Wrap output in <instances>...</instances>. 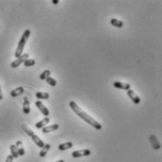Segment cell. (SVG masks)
<instances>
[{
	"label": "cell",
	"instance_id": "cell-9",
	"mask_svg": "<svg viewBox=\"0 0 162 162\" xmlns=\"http://www.w3.org/2000/svg\"><path fill=\"white\" fill-rule=\"evenodd\" d=\"M113 86L117 89H121V90H125V91H128L131 89V86L128 83H123V82H120V81H115L113 83Z\"/></svg>",
	"mask_w": 162,
	"mask_h": 162
},
{
	"label": "cell",
	"instance_id": "cell-5",
	"mask_svg": "<svg viewBox=\"0 0 162 162\" xmlns=\"http://www.w3.org/2000/svg\"><path fill=\"white\" fill-rule=\"evenodd\" d=\"M91 154V150L89 149H84V150H78V151H74L72 153V157L74 158L81 157H89Z\"/></svg>",
	"mask_w": 162,
	"mask_h": 162
},
{
	"label": "cell",
	"instance_id": "cell-18",
	"mask_svg": "<svg viewBox=\"0 0 162 162\" xmlns=\"http://www.w3.org/2000/svg\"><path fill=\"white\" fill-rule=\"evenodd\" d=\"M50 148H51V145H50V144H48V143L44 144V146L42 148V150H41V152H40V154H39L40 157H44L46 156V154H47V152L50 150Z\"/></svg>",
	"mask_w": 162,
	"mask_h": 162
},
{
	"label": "cell",
	"instance_id": "cell-3",
	"mask_svg": "<svg viewBox=\"0 0 162 162\" xmlns=\"http://www.w3.org/2000/svg\"><path fill=\"white\" fill-rule=\"evenodd\" d=\"M22 128L24 129V131L26 133V134L31 138V140L35 142L36 145H37L38 147H40V148L42 149V148L44 146V142H43L39 137H38V136L35 134V133H34L29 127H28L26 125H23V126H22Z\"/></svg>",
	"mask_w": 162,
	"mask_h": 162
},
{
	"label": "cell",
	"instance_id": "cell-12",
	"mask_svg": "<svg viewBox=\"0 0 162 162\" xmlns=\"http://www.w3.org/2000/svg\"><path fill=\"white\" fill-rule=\"evenodd\" d=\"M60 127V126L58 123H54V125H51V126H46L43 128V133L46 134V133H49V132H52V131H56Z\"/></svg>",
	"mask_w": 162,
	"mask_h": 162
},
{
	"label": "cell",
	"instance_id": "cell-8",
	"mask_svg": "<svg viewBox=\"0 0 162 162\" xmlns=\"http://www.w3.org/2000/svg\"><path fill=\"white\" fill-rule=\"evenodd\" d=\"M149 140H150L151 145H152V147H153L154 150H159L161 148L160 142L158 141V140H157V138L156 135H151L150 138H149Z\"/></svg>",
	"mask_w": 162,
	"mask_h": 162
},
{
	"label": "cell",
	"instance_id": "cell-20",
	"mask_svg": "<svg viewBox=\"0 0 162 162\" xmlns=\"http://www.w3.org/2000/svg\"><path fill=\"white\" fill-rule=\"evenodd\" d=\"M9 149H11V152H12V157H13V158H17V157H19V155H18V151H17L16 146H15L14 144H12V145L9 146Z\"/></svg>",
	"mask_w": 162,
	"mask_h": 162
},
{
	"label": "cell",
	"instance_id": "cell-10",
	"mask_svg": "<svg viewBox=\"0 0 162 162\" xmlns=\"http://www.w3.org/2000/svg\"><path fill=\"white\" fill-rule=\"evenodd\" d=\"M23 112L25 114H29L30 113V102L28 100L27 97H24V102H23Z\"/></svg>",
	"mask_w": 162,
	"mask_h": 162
},
{
	"label": "cell",
	"instance_id": "cell-7",
	"mask_svg": "<svg viewBox=\"0 0 162 162\" xmlns=\"http://www.w3.org/2000/svg\"><path fill=\"white\" fill-rule=\"evenodd\" d=\"M127 95L128 97L131 99V101H133V103L136 104V105H139L140 103V98L139 97V95L137 93H135V91L133 90H128L127 91Z\"/></svg>",
	"mask_w": 162,
	"mask_h": 162
},
{
	"label": "cell",
	"instance_id": "cell-17",
	"mask_svg": "<svg viewBox=\"0 0 162 162\" xmlns=\"http://www.w3.org/2000/svg\"><path fill=\"white\" fill-rule=\"evenodd\" d=\"M73 147V142L72 141H68V142H65V143H61L59 145V150L60 151H65V150H68L71 149Z\"/></svg>",
	"mask_w": 162,
	"mask_h": 162
},
{
	"label": "cell",
	"instance_id": "cell-13",
	"mask_svg": "<svg viewBox=\"0 0 162 162\" xmlns=\"http://www.w3.org/2000/svg\"><path fill=\"white\" fill-rule=\"evenodd\" d=\"M15 146H16L17 151H18V155L20 157H23L25 155V149L23 147V142L21 140H17Z\"/></svg>",
	"mask_w": 162,
	"mask_h": 162
},
{
	"label": "cell",
	"instance_id": "cell-16",
	"mask_svg": "<svg viewBox=\"0 0 162 162\" xmlns=\"http://www.w3.org/2000/svg\"><path fill=\"white\" fill-rule=\"evenodd\" d=\"M110 24H111V26H116L118 28H121L123 26V22L119 20V19H116V18H112L110 20Z\"/></svg>",
	"mask_w": 162,
	"mask_h": 162
},
{
	"label": "cell",
	"instance_id": "cell-11",
	"mask_svg": "<svg viewBox=\"0 0 162 162\" xmlns=\"http://www.w3.org/2000/svg\"><path fill=\"white\" fill-rule=\"evenodd\" d=\"M49 122H50V118L49 117H45V118H43V120H41V121H39L38 122L36 125H35V126H36V128H38V129H43L44 126H47V123H49Z\"/></svg>",
	"mask_w": 162,
	"mask_h": 162
},
{
	"label": "cell",
	"instance_id": "cell-25",
	"mask_svg": "<svg viewBox=\"0 0 162 162\" xmlns=\"http://www.w3.org/2000/svg\"><path fill=\"white\" fill-rule=\"evenodd\" d=\"M53 4H55V5H57V4H58L59 3V0H53Z\"/></svg>",
	"mask_w": 162,
	"mask_h": 162
},
{
	"label": "cell",
	"instance_id": "cell-21",
	"mask_svg": "<svg viewBox=\"0 0 162 162\" xmlns=\"http://www.w3.org/2000/svg\"><path fill=\"white\" fill-rule=\"evenodd\" d=\"M23 64L25 65V67H31V66L35 65V60H33V59H27Z\"/></svg>",
	"mask_w": 162,
	"mask_h": 162
},
{
	"label": "cell",
	"instance_id": "cell-26",
	"mask_svg": "<svg viewBox=\"0 0 162 162\" xmlns=\"http://www.w3.org/2000/svg\"><path fill=\"white\" fill-rule=\"evenodd\" d=\"M55 162H64V160L60 159V160H58V161H55Z\"/></svg>",
	"mask_w": 162,
	"mask_h": 162
},
{
	"label": "cell",
	"instance_id": "cell-23",
	"mask_svg": "<svg viewBox=\"0 0 162 162\" xmlns=\"http://www.w3.org/2000/svg\"><path fill=\"white\" fill-rule=\"evenodd\" d=\"M6 162H13V157L12 155H9L7 157V159H6Z\"/></svg>",
	"mask_w": 162,
	"mask_h": 162
},
{
	"label": "cell",
	"instance_id": "cell-4",
	"mask_svg": "<svg viewBox=\"0 0 162 162\" xmlns=\"http://www.w3.org/2000/svg\"><path fill=\"white\" fill-rule=\"evenodd\" d=\"M28 55L27 53H26V54H23L22 56H20L19 58H17L15 60H13L12 63H11V67L12 68H17L19 65H21L22 63H24L27 59H28Z\"/></svg>",
	"mask_w": 162,
	"mask_h": 162
},
{
	"label": "cell",
	"instance_id": "cell-22",
	"mask_svg": "<svg viewBox=\"0 0 162 162\" xmlns=\"http://www.w3.org/2000/svg\"><path fill=\"white\" fill-rule=\"evenodd\" d=\"M45 81L48 83L50 86H52V87H55V86L57 85V80L55 79V78H51V77H48L46 79H45Z\"/></svg>",
	"mask_w": 162,
	"mask_h": 162
},
{
	"label": "cell",
	"instance_id": "cell-1",
	"mask_svg": "<svg viewBox=\"0 0 162 162\" xmlns=\"http://www.w3.org/2000/svg\"><path fill=\"white\" fill-rule=\"evenodd\" d=\"M69 105H70V108L72 109V110H73L75 114H77L78 117H80L82 120H84L86 122L89 123L90 126H93L95 129H97V130H101V129H102L101 123H99L96 120H94L91 116H90L87 112H85L74 101H71Z\"/></svg>",
	"mask_w": 162,
	"mask_h": 162
},
{
	"label": "cell",
	"instance_id": "cell-14",
	"mask_svg": "<svg viewBox=\"0 0 162 162\" xmlns=\"http://www.w3.org/2000/svg\"><path fill=\"white\" fill-rule=\"evenodd\" d=\"M24 88L22 87V86H20V87H18L14 90H12L11 91V95H12V97H17L19 96V95H21L22 93H24Z\"/></svg>",
	"mask_w": 162,
	"mask_h": 162
},
{
	"label": "cell",
	"instance_id": "cell-15",
	"mask_svg": "<svg viewBox=\"0 0 162 162\" xmlns=\"http://www.w3.org/2000/svg\"><path fill=\"white\" fill-rule=\"evenodd\" d=\"M36 97L39 100H46L49 98V93L44 91H38L36 92Z\"/></svg>",
	"mask_w": 162,
	"mask_h": 162
},
{
	"label": "cell",
	"instance_id": "cell-6",
	"mask_svg": "<svg viewBox=\"0 0 162 162\" xmlns=\"http://www.w3.org/2000/svg\"><path fill=\"white\" fill-rule=\"evenodd\" d=\"M36 107L40 109V111L43 113V116H45V117H48L49 116V114H50V112H49V110H48V109H47L44 105L42 103V101H36Z\"/></svg>",
	"mask_w": 162,
	"mask_h": 162
},
{
	"label": "cell",
	"instance_id": "cell-2",
	"mask_svg": "<svg viewBox=\"0 0 162 162\" xmlns=\"http://www.w3.org/2000/svg\"><path fill=\"white\" fill-rule=\"evenodd\" d=\"M29 36H30V30H29V29H26V30L24 31L22 37H21L20 41H19V43H18L16 51H15V53H14V57H15L16 59L23 55L24 48H25L26 43V42H27V40H28V38H29Z\"/></svg>",
	"mask_w": 162,
	"mask_h": 162
},
{
	"label": "cell",
	"instance_id": "cell-19",
	"mask_svg": "<svg viewBox=\"0 0 162 162\" xmlns=\"http://www.w3.org/2000/svg\"><path fill=\"white\" fill-rule=\"evenodd\" d=\"M51 74V71L50 70H44L41 74H40V78L41 80H45L48 77H50Z\"/></svg>",
	"mask_w": 162,
	"mask_h": 162
},
{
	"label": "cell",
	"instance_id": "cell-24",
	"mask_svg": "<svg viewBox=\"0 0 162 162\" xmlns=\"http://www.w3.org/2000/svg\"><path fill=\"white\" fill-rule=\"evenodd\" d=\"M3 99V93H2V90H1V86H0V101Z\"/></svg>",
	"mask_w": 162,
	"mask_h": 162
}]
</instances>
